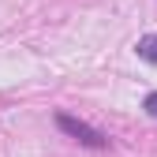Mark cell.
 Here are the masks:
<instances>
[{
	"label": "cell",
	"mask_w": 157,
	"mask_h": 157,
	"mask_svg": "<svg viewBox=\"0 0 157 157\" xmlns=\"http://www.w3.org/2000/svg\"><path fill=\"white\" fill-rule=\"evenodd\" d=\"M56 127H60L67 139H75L78 146H90V150H105V146H109V135H105V131H97V127L86 124V120H78V116L60 112V116H56Z\"/></svg>",
	"instance_id": "1"
},
{
	"label": "cell",
	"mask_w": 157,
	"mask_h": 157,
	"mask_svg": "<svg viewBox=\"0 0 157 157\" xmlns=\"http://www.w3.org/2000/svg\"><path fill=\"white\" fill-rule=\"evenodd\" d=\"M135 52H139V60H146V64H157V34H146V37H139V41H135Z\"/></svg>",
	"instance_id": "2"
},
{
	"label": "cell",
	"mask_w": 157,
	"mask_h": 157,
	"mask_svg": "<svg viewBox=\"0 0 157 157\" xmlns=\"http://www.w3.org/2000/svg\"><path fill=\"white\" fill-rule=\"evenodd\" d=\"M142 109H146V112L153 116V120H157V90H153V94H146V101H142Z\"/></svg>",
	"instance_id": "3"
}]
</instances>
